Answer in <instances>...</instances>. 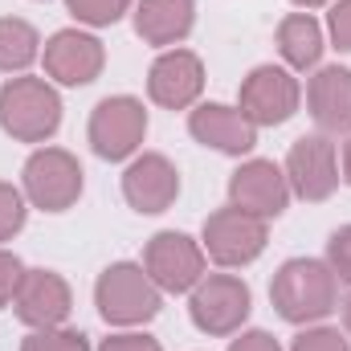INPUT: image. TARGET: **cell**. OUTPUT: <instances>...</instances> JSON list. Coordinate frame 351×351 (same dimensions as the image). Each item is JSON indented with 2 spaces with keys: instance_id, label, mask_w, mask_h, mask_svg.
Segmentation results:
<instances>
[{
  "instance_id": "13",
  "label": "cell",
  "mask_w": 351,
  "mask_h": 351,
  "mask_svg": "<svg viewBox=\"0 0 351 351\" xmlns=\"http://www.w3.org/2000/svg\"><path fill=\"white\" fill-rule=\"evenodd\" d=\"M102 70V41L78 33V29H62L49 37L45 45V74L58 78L62 86H86Z\"/></svg>"
},
{
  "instance_id": "19",
  "label": "cell",
  "mask_w": 351,
  "mask_h": 351,
  "mask_svg": "<svg viewBox=\"0 0 351 351\" xmlns=\"http://www.w3.org/2000/svg\"><path fill=\"white\" fill-rule=\"evenodd\" d=\"M278 49L294 70H306L323 58V29L311 12H294L278 25Z\"/></svg>"
},
{
  "instance_id": "26",
  "label": "cell",
  "mask_w": 351,
  "mask_h": 351,
  "mask_svg": "<svg viewBox=\"0 0 351 351\" xmlns=\"http://www.w3.org/2000/svg\"><path fill=\"white\" fill-rule=\"evenodd\" d=\"M21 278H25V265L16 262L12 254H4V250H0V306H4V302H12V294H16Z\"/></svg>"
},
{
  "instance_id": "30",
  "label": "cell",
  "mask_w": 351,
  "mask_h": 351,
  "mask_svg": "<svg viewBox=\"0 0 351 351\" xmlns=\"http://www.w3.org/2000/svg\"><path fill=\"white\" fill-rule=\"evenodd\" d=\"M343 176H348V184H351V143L343 147Z\"/></svg>"
},
{
  "instance_id": "15",
  "label": "cell",
  "mask_w": 351,
  "mask_h": 351,
  "mask_svg": "<svg viewBox=\"0 0 351 351\" xmlns=\"http://www.w3.org/2000/svg\"><path fill=\"white\" fill-rule=\"evenodd\" d=\"M200 86H204V66H200V58L188 53V49H172V53L156 58V66H152V74H147L152 98H156L160 106H168V110L192 106L196 94H200Z\"/></svg>"
},
{
  "instance_id": "22",
  "label": "cell",
  "mask_w": 351,
  "mask_h": 351,
  "mask_svg": "<svg viewBox=\"0 0 351 351\" xmlns=\"http://www.w3.org/2000/svg\"><path fill=\"white\" fill-rule=\"evenodd\" d=\"M66 4L82 25H114L131 8V0H66Z\"/></svg>"
},
{
  "instance_id": "12",
  "label": "cell",
  "mask_w": 351,
  "mask_h": 351,
  "mask_svg": "<svg viewBox=\"0 0 351 351\" xmlns=\"http://www.w3.org/2000/svg\"><path fill=\"white\" fill-rule=\"evenodd\" d=\"M229 196H233V208L250 213V217H278L290 200V184L286 176L278 172L269 160H250L241 164L233 180H229Z\"/></svg>"
},
{
  "instance_id": "5",
  "label": "cell",
  "mask_w": 351,
  "mask_h": 351,
  "mask_svg": "<svg viewBox=\"0 0 351 351\" xmlns=\"http://www.w3.org/2000/svg\"><path fill=\"white\" fill-rule=\"evenodd\" d=\"M147 135V110L139 98H102L90 114V147L102 160H127Z\"/></svg>"
},
{
  "instance_id": "23",
  "label": "cell",
  "mask_w": 351,
  "mask_h": 351,
  "mask_svg": "<svg viewBox=\"0 0 351 351\" xmlns=\"http://www.w3.org/2000/svg\"><path fill=\"white\" fill-rule=\"evenodd\" d=\"M25 225V200L12 184H0V241L12 237Z\"/></svg>"
},
{
  "instance_id": "28",
  "label": "cell",
  "mask_w": 351,
  "mask_h": 351,
  "mask_svg": "<svg viewBox=\"0 0 351 351\" xmlns=\"http://www.w3.org/2000/svg\"><path fill=\"white\" fill-rule=\"evenodd\" d=\"M98 351H164L152 335H110Z\"/></svg>"
},
{
  "instance_id": "31",
  "label": "cell",
  "mask_w": 351,
  "mask_h": 351,
  "mask_svg": "<svg viewBox=\"0 0 351 351\" xmlns=\"http://www.w3.org/2000/svg\"><path fill=\"white\" fill-rule=\"evenodd\" d=\"M294 4H302V8H315V4H327V0H294Z\"/></svg>"
},
{
  "instance_id": "14",
  "label": "cell",
  "mask_w": 351,
  "mask_h": 351,
  "mask_svg": "<svg viewBox=\"0 0 351 351\" xmlns=\"http://www.w3.org/2000/svg\"><path fill=\"white\" fill-rule=\"evenodd\" d=\"M188 131L196 143L213 147V152H225V156H241L258 143V127L233 110V106H221V102H204L188 114Z\"/></svg>"
},
{
  "instance_id": "27",
  "label": "cell",
  "mask_w": 351,
  "mask_h": 351,
  "mask_svg": "<svg viewBox=\"0 0 351 351\" xmlns=\"http://www.w3.org/2000/svg\"><path fill=\"white\" fill-rule=\"evenodd\" d=\"M331 37L339 49H351V0H339L331 8Z\"/></svg>"
},
{
  "instance_id": "1",
  "label": "cell",
  "mask_w": 351,
  "mask_h": 351,
  "mask_svg": "<svg viewBox=\"0 0 351 351\" xmlns=\"http://www.w3.org/2000/svg\"><path fill=\"white\" fill-rule=\"evenodd\" d=\"M335 290H339V278L331 274V265L294 258L274 274L269 298L286 323H315L335 311Z\"/></svg>"
},
{
  "instance_id": "9",
  "label": "cell",
  "mask_w": 351,
  "mask_h": 351,
  "mask_svg": "<svg viewBox=\"0 0 351 351\" xmlns=\"http://www.w3.org/2000/svg\"><path fill=\"white\" fill-rule=\"evenodd\" d=\"M298 110V82L278 70V66H258L241 82V114L254 127H278Z\"/></svg>"
},
{
  "instance_id": "32",
  "label": "cell",
  "mask_w": 351,
  "mask_h": 351,
  "mask_svg": "<svg viewBox=\"0 0 351 351\" xmlns=\"http://www.w3.org/2000/svg\"><path fill=\"white\" fill-rule=\"evenodd\" d=\"M343 319H348V335H351V298H348V311H343Z\"/></svg>"
},
{
  "instance_id": "29",
  "label": "cell",
  "mask_w": 351,
  "mask_h": 351,
  "mask_svg": "<svg viewBox=\"0 0 351 351\" xmlns=\"http://www.w3.org/2000/svg\"><path fill=\"white\" fill-rule=\"evenodd\" d=\"M229 351H282V348H278V339H274V335H265V331H250V335L233 339V348H229Z\"/></svg>"
},
{
  "instance_id": "18",
  "label": "cell",
  "mask_w": 351,
  "mask_h": 351,
  "mask_svg": "<svg viewBox=\"0 0 351 351\" xmlns=\"http://www.w3.org/2000/svg\"><path fill=\"white\" fill-rule=\"evenodd\" d=\"M196 4L192 0H139L135 8V33L147 45H176L192 33Z\"/></svg>"
},
{
  "instance_id": "21",
  "label": "cell",
  "mask_w": 351,
  "mask_h": 351,
  "mask_svg": "<svg viewBox=\"0 0 351 351\" xmlns=\"http://www.w3.org/2000/svg\"><path fill=\"white\" fill-rule=\"evenodd\" d=\"M21 351H90V339L82 331H62V327H49V331H33Z\"/></svg>"
},
{
  "instance_id": "24",
  "label": "cell",
  "mask_w": 351,
  "mask_h": 351,
  "mask_svg": "<svg viewBox=\"0 0 351 351\" xmlns=\"http://www.w3.org/2000/svg\"><path fill=\"white\" fill-rule=\"evenodd\" d=\"M327 265H331V274L339 282H351V225L339 229V233H331V241H327Z\"/></svg>"
},
{
  "instance_id": "3",
  "label": "cell",
  "mask_w": 351,
  "mask_h": 351,
  "mask_svg": "<svg viewBox=\"0 0 351 351\" xmlns=\"http://www.w3.org/2000/svg\"><path fill=\"white\" fill-rule=\"evenodd\" d=\"M94 298H98V311L106 323H119V327H131V323H147L160 315V286L147 278L143 265L119 262L110 265L98 286H94Z\"/></svg>"
},
{
  "instance_id": "25",
  "label": "cell",
  "mask_w": 351,
  "mask_h": 351,
  "mask_svg": "<svg viewBox=\"0 0 351 351\" xmlns=\"http://www.w3.org/2000/svg\"><path fill=\"white\" fill-rule=\"evenodd\" d=\"M294 351H348V339H343L339 331L319 327V331H302V335L294 339Z\"/></svg>"
},
{
  "instance_id": "10",
  "label": "cell",
  "mask_w": 351,
  "mask_h": 351,
  "mask_svg": "<svg viewBox=\"0 0 351 351\" xmlns=\"http://www.w3.org/2000/svg\"><path fill=\"white\" fill-rule=\"evenodd\" d=\"M12 306H16V319L37 331L62 327L70 315V286L53 269H25V278L12 294Z\"/></svg>"
},
{
  "instance_id": "7",
  "label": "cell",
  "mask_w": 351,
  "mask_h": 351,
  "mask_svg": "<svg viewBox=\"0 0 351 351\" xmlns=\"http://www.w3.org/2000/svg\"><path fill=\"white\" fill-rule=\"evenodd\" d=\"M204 250L217 265H245L265 250V221L241 208H217L204 221Z\"/></svg>"
},
{
  "instance_id": "11",
  "label": "cell",
  "mask_w": 351,
  "mask_h": 351,
  "mask_svg": "<svg viewBox=\"0 0 351 351\" xmlns=\"http://www.w3.org/2000/svg\"><path fill=\"white\" fill-rule=\"evenodd\" d=\"M286 176L302 200H327L339 184L335 143L327 135H302L286 156Z\"/></svg>"
},
{
  "instance_id": "16",
  "label": "cell",
  "mask_w": 351,
  "mask_h": 351,
  "mask_svg": "<svg viewBox=\"0 0 351 351\" xmlns=\"http://www.w3.org/2000/svg\"><path fill=\"white\" fill-rule=\"evenodd\" d=\"M180 192V176L164 156H139L123 172V196L135 213H164Z\"/></svg>"
},
{
  "instance_id": "2",
  "label": "cell",
  "mask_w": 351,
  "mask_h": 351,
  "mask_svg": "<svg viewBox=\"0 0 351 351\" xmlns=\"http://www.w3.org/2000/svg\"><path fill=\"white\" fill-rule=\"evenodd\" d=\"M62 123V98L41 78H12L0 90V127L21 143H45Z\"/></svg>"
},
{
  "instance_id": "8",
  "label": "cell",
  "mask_w": 351,
  "mask_h": 351,
  "mask_svg": "<svg viewBox=\"0 0 351 351\" xmlns=\"http://www.w3.org/2000/svg\"><path fill=\"white\" fill-rule=\"evenodd\" d=\"M143 269L160 290L180 294V290H192L204 278V250L184 233H156L147 241Z\"/></svg>"
},
{
  "instance_id": "4",
  "label": "cell",
  "mask_w": 351,
  "mask_h": 351,
  "mask_svg": "<svg viewBox=\"0 0 351 351\" xmlns=\"http://www.w3.org/2000/svg\"><path fill=\"white\" fill-rule=\"evenodd\" d=\"M192 323L208 335H233L250 319V286L233 274H208L192 286Z\"/></svg>"
},
{
  "instance_id": "6",
  "label": "cell",
  "mask_w": 351,
  "mask_h": 351,
  "mask_svg": "<svg viewBox=\"0 0 351 351\" xmlns=\"http://www.w3.org/2000/svg\"><path fill=\"white\" fill-rule=\"evenodd\" d=\"M25 192L37 208L45 213H66L78 196H82V168L70 152L62 147H45L33 152L25 164Z\"/></svg>"
},
{
  "instance_id": "20",
  "label": "cell",
  "mask_w": 351,
  "mask_h": 351,
  "mask_svg": "<svg viewBox=\"0 0 351 351\" xmlns=\"http://www.w3.org/2000/svg\"><path fill=\"white\" fill-rule=\"evenodd\" d=\"M37 33L29 21H16V16H0V70H25L33 66L37 58Z\"/></svg>"
},
{
  "instance_id": "17",
  "label": "cell",
  "mask_w": 351,
  "mask_h": 351,
  "mask_svg": "<svg viewBox=\"0 0 351 351\" xmlns=\"http://www.w3.org/2000/svg\"><path fill=\"white\" fill-rule=\"evenodd\" d=\"M306 102H311V114H315V123L323 131L348 135L351 131V70H343V66L319 70L311 78Z\"/></svg>"
}]
</instances>
